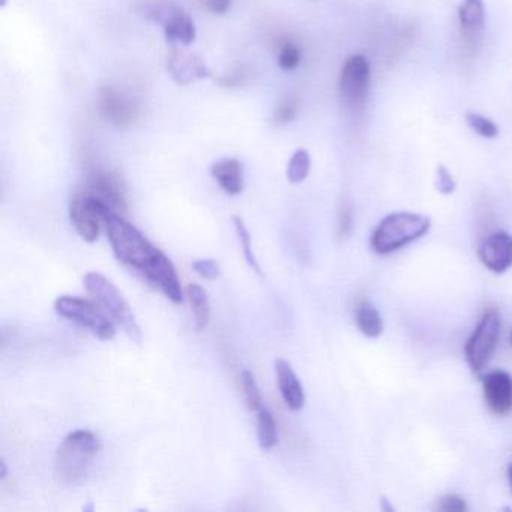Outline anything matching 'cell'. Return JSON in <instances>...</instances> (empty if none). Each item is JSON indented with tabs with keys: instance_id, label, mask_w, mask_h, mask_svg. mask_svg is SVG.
Listing matches in <instances>:
<instances>
[{
	"instance_id": "cell-19",
	"label": "cell",
	"mask_w": 512,
	"mask_h": 512,
	"mask_svg": "<svg viewBox=\"0 0 512 512\" xmlns=\"http://www.w3.org/2000/svg\"><path fill=\"white\" fill-rule=\"evenodd\" d=\"M355 322L359 331L368 338H377L383 332V320L371 302L362 301L355 311Z\"/></svg>"
},
{
	"instance_id": "cell-33",
	"label": "cell",
	"mask_w": 512,
	"mask_h": 512,
	"mask_svg": "<svg viewBox=\"0 0 512 512\" xmlns=\"http://www.w3.org/2000/svg\"><path fill=\"white\" fill-rule=\"evenodd\" d=\"M277 119L280 122H290L295 119V109L290 104H286V106L281 107L277 112Z\"/></svg>"
},
{
	"instance_id": "cell-22",
	"label": "cell",
	"mask_w": 512,
	"mask_h": 512,
	"mask_svg": "<svg viewBox=\"0 0 512 512\" xmlns=\"http://www.w3.org/2000/svg\"><path fill=\"white\" fill-rule=\"evenodd\" d=\"M257 437L263 451H269L278 443L277 422L269 410L260 409L257 412Z\"/></svg>"
},
{
	"instance_id": "cell-18",
	"label": "cell",
	"mask_w": 512,
	"mask_h": 512,
	"mask_svg": "<svg viewBox=\"0 0 512 512\" xmlns=\"http://www.w3.org/2000/svg\"><path fill=\"white\" fill-rule=\"evenodd\" d=\"M164 34H166L169 43L188 47L196 41V25H194L193 19L184 11L164 26Z\"/></svg>"
},
{
	"instance_id": "cell-6",
	"label": "cell",
	"mask_w": 512,
	"mask_h": 512,
	"mask_svg": "<svg viewBox=\"0 0 512 512\" xmlns=\"http://www.w3.org/2000/svg\"><path fill=\"white\" fill-rule=\"evenodd\" d=\"M55 310L59 316L89 329L100 340L109 341L115 338V322L110 320L97 304L74 296H61L56 299Z\"/></svg>"
},
{
	"instance_id": "cell-20",
	"label": "cell",
	"mask_w": 512,
	"mask_h": 512,
	"mask_svg": "<svg viewBox=\"0 0 512 512\" xmlns=\"http://www.w3.org/2000/svg\"><path fill=\"white\" fill-rule=\"evenodd\" d=\"M142 13L146 19L160 23L164 28L167 23L184 13V8L179 7L172 0H145L142 4Z\"/></svg>"
},
{
	"instance_id": "cell-9",
	"label": "cell",
	"mask_w": 512,
	"mask_h": 512,
	"mask_svg": "<svg viewBox=\"0 0 512 512\" xmlns=\"http://www.w3.org/2000/svg\"><path fill=\"white\" fill-rule=\"evenodd\" d=\"M485 404L497 416L512 412V376L503 370H494L482 377Z\"/></svg>"
},
{
	"instance_id": "cell-24",
	"label": "cell",
	"mask_w": 512,
	"mask_h": 512,
	"mask_svg": "<svg viewBox=\"0 0 512 512\" xmlns=\"http://www.w3.org/2000/svg\"><path fill=\"white\" fill-rule=\"evenodd\" d=\"M241 383L248 409L259 412L260 409H263V398L256 379H254L250 370H242Z\"/></svg>"
},
{
	"instance_id": "cell-12",
	"label": "cell",
	"mask_w": 512,
	"mask_h": 512,
	"mask_svg": "<svg viewBox=\"0 0 512 512\" xmlns=\"http://www.w3.org/2000/svg\"><path fill=\"white\" fill-rule=\"evenodd\" d=\"M85 191L103 200L115 212L127 209L124 185L112 173L101 172V170H94V172L89 173L88 179H86Z\"/></svg>"
},
{
	"instance_id": "cell-34",
	"label": "cell",
	"mask_w": 512,
	"mask_h": 512,
	"mask_svg": "<svg viewBox=\"0 0 512 512\" xmlns=\"http://www.w3.org/2000/svg\"><path fill=\"white\" fill-rule=\"evenodd\" d=\"M8 475V467L5 460L0 461V478L5 479Z\"/></svg>"
},
{
	"instance_id": "cell-17",
	"label": "cell",
	"mask_w": 512,
	"mask_h": 512,
	"mask_svg": "<svg viewBox=\"0 0 512 512\" xmlns=\"http://www.w3.org/2000/svg\"><path fill=\"white\" fill-rule=\"evenodd\" d=\"M211 175L230 196H238L244 191V169L241 161L235 158L217 161L211 167Z\"/></svg>"
},
{
	"instance_id": "cell-1",
	"label": "cell",
	"mask_w": 512,
	"mask_h": 512,
	"mask_svg": "<svg viewBox=\"0 0 512 512\" xmlns=\"http://www.w3.org/2000/svg\"><path fill=\"white\" fill-rule=\"evenodd\" d=\"M104 226L116 259L145 277L163 251L152 245L139 229L128 223L118 212H110L104 220Z\"/></svg>"
},
{
	"instance_id": "cell-7",
	"label": "cell",
	"mask_w": 512,
	"mask_h": 512,
	"mask_svg": "<svg viewBox=\"0 0 512 512\" xmlns=\"http://www.w3.org/2000/svg\"><path fill=\"white\" fill-rule=\"evenodd\" d=\"M113 211L109 205L92 196L88 191H80L71 199L70 220L80 238L86 242H95L100 236L101 226L107 215Z\"/></svg>"
},
{
	"instance_id": "cell-10",
	"label": "cell",
	"mask_w": 512,
	"mask_h": 512,
	"mask_svg": "<svg viewBox=\"0 0 512 512\" xmlns=\"http://www.w3.org/2000/svg\"><path fill=\"white\" fill-rule=\"evenodd\" d=\"M482 265L493 272L503 274L512 268V235L508 232H494L481 242L478 248Z\"/></svg>"
},
{
	"instance_id": "cell-32",
	"label": "cell",
	"mask_w": 512,
	"mask_h": 512,
	"mask_svg": "<svg viewBox=\"0 0 512 512\" xmlns=\"http://www.w3.org/2000/svg\"><path fill=\"white\" fill-rule=\"evenodd\" d=\"M203 7L217 16H224L232 7V0H203Z\"/></svg>"
},
{
	"instance_id": "cell-8",
	"label": "cell",
	"mask_w": 512,
	"mask_h": 512,
	"mask_svg": "<svg viewBox=\"0 0 512 512\" xmlns=\"http://www.w3.org/2000/svg\"><path fill=\"white\" fill-rule=\"evenodd\" d=\"M370 77V64L365 56L353 55L344 62L338 89L341 104L347 110H359L364 107L370 91Z\"/></svg>"
},
{
	"instance_id": "cell-26",
	"label": "cell",
	"mask_w": 512,
	"mask_h": 512,
	"mask_svg": "<svg viewBox=\"0 0 512 512\" xmlns=\"http://www.w3.org/2000/svg\"><path fill=\"white\" fill-rule=\"evenodd\" d=\"M466 122L472 128V131H475L478 136L484 137V139H496L499 136L497 125L491 119L485 118L479 113H467Z\"/></svg>"
},
{
	"instance_id": "cell-29",
	"label": "cell",
	"mask_w": 512,
	"mask_h": 512,
	"mask_svg": "<svg viewBox=\"0 0 512 512\" xmlns=\"http://www.w3.org/2000/svg\"><path fill=\"white\" fill-rule=\"evenodd\" d=\"M455 188H457V182H455L454 176L445 166L440 164L436 172V190L443 196H449V194L454 193Z\"/></svg>"
},
{
	"instance_id": "cell-30",
	"label": "cell",
	"mask_w": 512,
	"mask_h": 512,
	"mask_svg": "<svg viewBox=\"0 0 512 512\" xmlns=\"http://www.w3.org/2000/svg\"><path fill=\"white\" fill-rule=\"evenodd\" d=\"M437 509L442 512H466L467 503L457 494H446L437 502Z\"/></svg>"
},
{
	"instance_id": "cell-11",
	"label": "cell",
	"mask_w": 512,
	"mask_h": 512,
	"mask_svg": "<svg viewBox=\"0 0 512 512\" xmlns=\"http://www.w3.org/2000/svg\"><path fill=\"white\" fill-rule=\"evenodd\" d=\"M461 38L470 53H476L485 31V7L482 0H463L458 10Z\"/></svg>"
},
{
	"instance_id": "cell-2",
	"label": "cell",
	"mask_w": 512,
	"mask_h": 512,
	"mask_svg": "<svg viewBox=\"0 0 512 512\" xmlns=\"http://www.w3.org/2000/svg\"><path fill=\"white\" fill-rule=\"evenodd\" d=\"M101 439L89 430H76L65 437L56 452V475L67 485H79L88 478L92 461L101 451Z\"/></svg>"
},
{
	"instance_id": "cell-4",
	"label": "cell",
	"mask_w": 512,
	"mask_h": 512,
	"mask_svg": "<svg viewBox=\"0 0 512 512\" xmlns=\"http://www.w3.org/2000/svg\"><path fill=\"white\" fill-rule=\"evenodd\" d=\"M83 281H85L86 292L89 293L92 301L104 313L109 314L113 322L118 323L134 343H142V331H140L139 323L118 287L100 272H89Z\"/></svg>"
},
{
	"instance_id": "cell-15",
	"label": "cell",
	"mask_w": 512,
	"mask_h": 512,
	"mask_svg": "<svg viewBox=\"0 0 512 512\" xmlns=\"http://www.w3.org/2000/svg\"><path fill=\"white\" fill-rule=\"evenodd\" d=\"M275 374H277L278 389L286 406L290 410H301L305 404V392L290 362L286 359H277Z\"/></svg>"
},
{
	"instance_id": "cell-28",
	"label": "cell",
	"mask_w": 512,
	"mask_h": 512,
	"mask_svg": "<svg viewBox=\"0 0 512 512\" xmlns=\"http://www.w3.org/2000/svg\"><path fill=\"white\" fill-rule=\"evenodd\" d=\"M191 266H193L194 271H196L200 277L205 278V280H217L221 274L220 265H218L217 260L214 259L194 260Z\"/></svg>"
},
{
	"instance_id": "cell-23",
	"label": "cell",
	"mask_w": 512,
	"mask_h": 512,
	"mask_svg": "<svg viewBox=\"0 0 512 512\" xmlns=\"http://www.w3.org/2000/svg\"><path fill=\"white\" fill-rule=\"evenodd\" d=\"M311 160L310 154L305 149H298L290 158L287 166V179L290 184H301L307 179L310 173Z\"/></svg>"
},
{
	"instance_id": "cell-3",
	"label": "cell",
	"mask_w": 512,
	"mask_h": 512,
	"mask_svg": "<svg viewBox=\"0 0 512 512\" xmlns=\"http://www.w3.org/2000/svg\"><path fill=\"white\" fill-rule=\"evenodd\" d=\"M430 227V218L415 212L386 215L371 235V250L379 256H388L427 235Z\"/></svg>"
},
{
	"instance_id": "cell-35",
	"label": "cell",
	"mask_w": 512,
	"mask_h": 512,
	"mask_svg": "<svg viewBox=\"0 0 512 512\" xmlns=\"http://www.w3.org/2000/svg\"><path fill=\"white\" fill-rule=\"evenodd\" d=\"M508 482H509V487H511V493H512V464H509V467H508Z\"/></svg>"
},
{
	"instance_id": "cell-25",
	"label": "cell",
	"mask_w": 512,
	"mask_h": 512,
	"mask_svg": "<svg viewBox=\"0 0 512 512\" xmlns=\"http://www.w3.org/2000/svg\"><path fill=\"white\" fill-rule=\"evenodd\" d=\"M233 226H235L236 235H238L239 242H241L242 251H244L245 260H247L248 265H250L257 274H262L259 262H257L256 256H254L253 247H251L250 232H248L247 227H245L244 220H242L241 217H233Z\"/></svg>"
},
{
	"instance_id": "cell-5",
	"label": "cell",
	"mask_w": 512,
	"mask_h": 512,
	"mask_svg": "<svg viewBox=\"0 0 512 512\" xmlns=\"http://www.w3.org/2000/svg\"><path fill=\"white\" fill-rule=\"evenodd\" d=\"M500 328H502L500 314L494 308H488L482 314L475 331L470 335L469 341L464 347V355H466L470 370L476 376H479L490 362L491 356L496 350L497 341H499Z\"/></svg>"
},
{
	"instance_id": "cell-21",
	"label": "cell",
	"mask_w": 512,
	"mask_h": 512,
	"mask_svg": "<svg viewBox=\"0 0 512 512\" xmlns=\"http://www.w3.org/2000/svg\"><path fill=\"white\" fill-rule=\"evenodd\" d=\"M187 298L193 310L194 323L197 331H203L211 319V305H209L208 293L199 284H190L187 287Z\"/></svg>"
},
{
	"instance_id": "cell-37",
	"label": "cell",
	"mask_w": 512,
	"mask_h": 512,
	"mask_svg": "<svg viewBox=\"0 0 512 512\" xmlns=\"http://www.w3.org/2000/svg\"><path fill=\"white\" fill-rule=\"evenodd\" d=\"M511 343H512V334H511Z\"/></svg>"
},
{
	"instance_id": "cell-14",
	"label": "cell",
	"mask_w": 512,
	"mask_h": 512,
	"mask_svg": "<svg viewBox=\"0 0 512 512\" xmlns=\"http://www.w3.org/2000/svg\"><path fill=\"white\" fill-rule=\"evenodd\" d=\"M146 280L151 281L152 284L161 289V292L175 302V304H182L184 302V292H182L181 280H179L178 272L173 266L172 260L161 254L157 262L154 263L148 274L145 275Z\"/></svg>"
},
{
	"instance_id": "cell-31",
	"label": "cell",
	"mask_w": 512,
	"mask_h": 512,
	"mask_svg": "<svg viewBox=\"0 0 512 512\" xmlns=\"http://www.w3.org/2000/svg\"><path fill=\"white\" fill-rule=\"evenodd\" d=\"M353 229V209L350 205H343L338 217V238H349Z\"/></svg>"
},
{
	"instance_id": "cell-27",
	"label": "cell",
	"mask_w": 512,
	"mask_h": 512,
	"mask_svg": "<svg viewBox=\"0 0 512 512\" xmlns=\"http://www.w3.org/2000/svg\"><path fill=\"white\" fill-rule=\"evenodd\" d=\"M301 49L295 43H286L278 53V67L284 71H292L301 64Z\"/></svg>"
},
{
	"instance_id": "cell-16",
	"label": "cell",
	"mask_w": 512,
	"mask_h": 512,
	"mask_svg": "<svg viewBox=\"0 0 512 512\" xmlns=\"http://www.w3.org/2000/svg\"><path fill=\"white\" fill-rule=\"evenodd\" d=\"M100 109L101 115L118 127H127L136 119V109L133 104L112 88H104L101 91Z\"/></svg>"
},
{
	"instance_id": "cell-36",
	"label": "cell",
	"mask_w": 512,
	"mask_h": 512,
	"mask_svg": "<svg viewBox=\"0 0 512 512\" xmlns=\"http://www.w3.org/2000/svg\"><path fill=\"white\" fill-rule=\"evenodd\" d=\"M382 505L385 511H394V508H392L391 505H388V503H386V499H382Z\"/></svg>"
},
{
	"instance_id": "cell-13",
	"label": "cell",
	"mask_w": 512,
	"mask_h": 512,
	"mask_svg": "<svg viewBox=\"0 0 512 512\" xmlns=\"http://www.w3.org/2000/svg\"><path fill=\"white\" fill-rule=\"evenodd\" d=\"M167 70L178 85L187 86L209 76L205 62L187 50L173 49L167 61Z\"/></svg>"
}]
</instances>
